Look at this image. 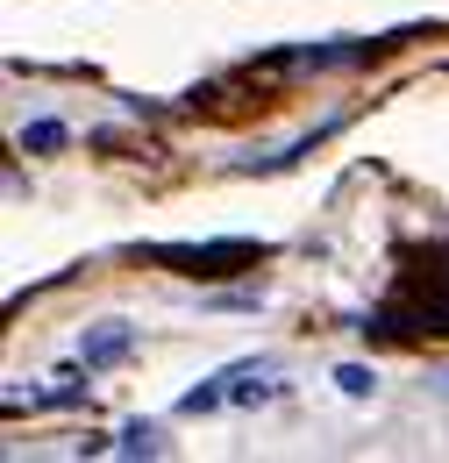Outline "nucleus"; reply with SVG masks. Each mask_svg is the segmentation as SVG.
<instances>
[{
	"label": "nucleus",
	"instance_id": "423d86ee",
	"mask_svg": "<svg viewBox=\"0 0 449 463\" xmlns=\"http://www.w3.org/2000/svg\"><path fill=\"white\" fill-rule=\"evenodd\" d=\"M57 143H64L57 121H29V128H22V150H57Z\"/></svg>",
	"mask_w": 449,
	"mask_h": 463
},
{
	"label": "nucleus",
	"instance_id": "f257e3e1",
	"mask_svg": "<svg viewBox=\"0 0 449 463\" xmlns=\"http://www.w3.org/2000/svg\"><path fill=\"white\" fill-rule=\"evenodd\" d=\"M364 335H378V343L449 335V242H421V250L399 257L393 299L378 314H364Z\"/></svg>",
	"mask_w": 449,
	"mask_h": 463
},
{
	"label": "nucleus",
	"instance_id": "39448f33",
	"mask_svg": "<svg viewBox=\"0 0 449 463\" xmlns=\"http://www.w3.org/2000/svg\"><path fill=\"white\" fill-rule=\"evenodd\" d=\"M336 385L349 392V400H371V385H378V378H371L364 364H342V371H336Z\"/></svg>",
	"mask_w": 449,
	"mask_h": 463
},
{
	"label": "nucleus",
	"instance_id": "20e7f679",
	"mask_svg": "<svg viewBox=\"0 0 449 463\" xmlns=\"http://www.w3.org/2000/svg\"><path fill=\"white\" fill-rule=\"evenodd\" d=\"M121 449H129V457H158L165 442H158V428H150V420H129V428H121Z\"/></svg>",
	"mask_w": 449,
	"mask_h": 463
},
{
	"label": "nucleus",
	"instance_id": "f03ea898",
	"mask_svg": "<svg viewBox=\"0 0 449 463\" xmlns=\"http://www.w3.org/2000/svg\"><path fill=\"white\" fill-rule=\"evenodd\" d=\"M158 264H178L186 279H222V271H243V264H257L264 257V242H158L150 250Z\"/></svg>",
	"mask_w": 449,
	"mask_h": 463
},
{
	"label": "nucleus",
	"instance_id": "7ed1b4c3",
	"mask_svg": "<svg viewBox=\"0 0 449 463\" xmlns=\"http://www.w3.org/2000/svg\"><path fill=\"white\" fill-rule=\"evenodd\" d=\"M129 349H136V335H129L121 321H108V328H100V335L86 343V371H108V364H121Z\"/></svg>",
	"mask_w": 449,
	"mask_h": 463
}]
</instances>
